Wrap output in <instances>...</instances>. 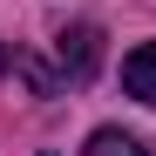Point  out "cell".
I'll list each match as a JSON object with an SVG mask.
<instances>
[{"label": "cell", "instance_id": "obj_1", "mask_svg": "<svg viewBox=\"0 0 156 156\" xmlns=\"http://www.w3.org/2000/svg\"><path fill=\"white\" fill-rule=\"evenodd\" d=\"M55 61H61V82H88L95 75V61H102V27H68L61 41H55Z\"/></svg>", "mask_w": 156, "mask_h": 156}, {"label": "cell", "instance_id": "obj_3", "mask_svg": "<svg viewBox=\"0 0 156 156\" xmlns=\"http://www.w3.org/2000/svg\"><path fill=\"white\" fill-rule=\"evenodd\" d=\"M82 156H156V149H143L136 136H129V129H95Z\"/></svg>", "mask_w": 156, "mask_h": 156}, {"label": "cell", "instance_id": "obj_2", "mask_svg": "<svg viewBox=\"0 0 156 156\" xmlns=\"http://www.w3.org/2000/svg\"><path fill=\"white\" fill-rule=\"evenodd\" d=\"M122 88L136 95V102H156V41H143L136 55L122 61Z\"/></svg>", "mask_w": 156, "mask_h": 156}, {"label": "cell", "instance_id": "obj_4", "mask_svg": "<svg viewBox=\"0 0 156 156\" xmlns=\"http://www.w3.org/2000/svg\"><path fill=\"white\" fill-rule=\"evenodd\" d=\"M0 75H7V48H0Z\"/></svg>", "mask_w": 156, "mask_h": 156}]
</instances>
